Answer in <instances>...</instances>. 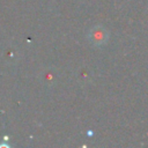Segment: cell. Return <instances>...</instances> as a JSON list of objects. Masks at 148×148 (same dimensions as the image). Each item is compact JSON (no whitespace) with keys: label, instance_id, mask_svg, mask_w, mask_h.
I'll list each match as a JSON object with an SVG mask.
<instances>
[{"label":"cell","instance_id":"6da1fadb","mask_svg":"<svg viewBox=\"0 0 148 148\" xmlns=\"http://www.w3.org/2000/svg\"><path fill=\"white\" fill-rule=\"evenodd\" d=\"M89 37H90V39H91V42H92L94 44L99 45V44H102V43L106 39V34H105V31H104L103 29H101V28H94V29L91 30Z\"/></svg>","mask_w":148,"mask_h":148}]
</instances>
